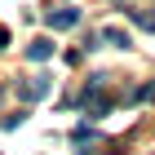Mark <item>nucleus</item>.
Listing matches in <instances>:
<instances>
[{
	"label": "nucleus",
	"instance_id": "f257e3e1",
	"mask_svg": "<svg viewBox=\"0 0 155 155\" xmlns=\"http://www.w3.org/2000/svg\"><path fill=\"white\" fill-rule=\"evenodd\" d=\"M45 93H49V75H36V80L18 84V97H22V102H40Z\"/></svg>",
	"mask_w": 155,
	"mask_h": 155
},
{
	"label": "nucleus",
	"instance_id": "f03ea898",
	"mask_svg": "<svg viewBox=\"0 0 155 155\" xmlns=\"http://www.w3.org/2000/svg\"><path fill=\"white\" fill-rule=\"evenodd\" d=\"M45 22L53 27V31H67V27H75V22H80V9H58V13L49 9V18H45Z\"/></svg>",
	"mask_w": 155,
	"mask_h": 155
},
{
	"label": "nucleus",
	"instance_id": "7ed1b4c3",
	"mask_svg": "<svg viewBox=\"0 0 155 155\" xmlns=\"http://www.w3.org/2000/svg\"><path fill=\"white\" fill-rule=\"evenodd\" d=\"M27 58H31V62H45V58H53V40H31Z\"/></svg>",
	"mask_w": 155,
	"mask_h": 155
},
{
	"label": "nucleus",
	"instance_id": "20e7f679",
	"mask_svg": "<svg viewBox=\"0 0 155 155\" xmlns=\"http://www.w3.org/2000/svg\"><path fill=\"white\" fill-rule=\"evenodd\" d=\"M102 40H107V45H115V49L129 45V36H124V31H115V27H111V31H102Z\"/></svg>",
	"mask_w": 155,
	"mask_h": 155
},
{
	"label": "nucleus",
	"instance_id": "39448f33",
	"mask_svg": "<svg viewBox=\"0 0 155 155\" xmlns=\"http://www.w3.org/2000/svg\"><path fill=\"white\" fill-rule=\"evenodd\" d=\"M5 40H9V36H5V31H0V49H5Z\"/></svg>",
	"mask_w": 155,
	"mask_h": 155
}]
</instances>
